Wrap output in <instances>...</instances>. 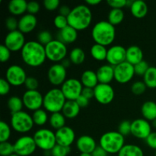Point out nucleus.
<instances>
[{
  "instance_id": "nucleus-1",
  "label": "nucleus",
  "mask_w": 156,
  "mask_h": 156,
  "mask_svg": "<svg viewBox=\"0 0 156 156\" xmlns=\"http://www.w3.org/2000/svg\"><path fill=\"white\" fill-rule=\"evenodd\" d=\"M21 55L24 63L30 67L40 66L47 59L45 47L35 41L26 42L21 50Z\"/></svg>"
},
{
  "instance_id": "nucleus-2",
  "label": "nucleus",
  "mask_w": 156,
  "mask_h": 156,
  "mask_svg": "<svg viewBox=\"0 0 156 156\" xmlns=\"http://www.w3.org/2000/svg\"><path fill=\"white\" fill-rule=\"evenodd\" d=\"M69 25L77 30L88 28L92 21V12L86 5H78L73 8L67 17Z\"/></svg>"
},
{
  "instance_id": "nucleus-3",
  "label": "nucleus",
  "mask_w": 156,
  "mask_h": 156,
  "mask_svg": "<svg viewBox=\"0 0 156 156\" xmlns=\"http://www.w3.org/2000/svg\"><path fill=\"white\" fill-rule=\"evenodd\" d=\"M91 37L95 44L107 47L112 44L115 40V26L111 24L108 21H98L93 27Z\"/></svg>"
},
{
  "instance_id": "nucleus-4",
  "label": "nucleus",
  "mask_w": 156,
  "mask_h": 156,
  "mask_svg": "<svg viewBox=\"0 0 156 156\" xmlns=\"http://www.w3.org/2000/svg\"><path fill=\"white\" fill-rule=\"evenodd\" d=\"M99 146L108 154H118L125 146L124 136L118 131L107 132L101 136Z\"/></svg>"
},
{
  "instance_id": "nucleus-5",
  "label": "nucleus",
  "mask_w": 156,
  "mask_h": 156,
  "mask_svg": "<svg viewBox=\"0 0 156 156\" xmlns=\"http://www.w3.org/2000/svg\"><path fill=\"white\" fill-rule=\"evenodd\" d=\"M66 101L61 88H53L44 94L43 106L44 110L51 114L61 112Z\"/></svg>"
},
{
  "instance_id": "nucleus-6",
  "label": "nucleus",
  "mask_w": 156,
  "mask_h": 156,
  "mask_svg": "<svg viewBox=\"0 0 156 156\" xmlns=\"http://www.w3.org/2000/svg\"><path fill=\"white\" fill-rule=\"evenodd\" d=\"M33 137L37 147L46 152L51 151L57 144L55 133L46 128L37 130Z\"/></svg>"
},
{
  "instance_id": "nucleus-7",
  "label": "nucleus",
  "mask_w": 156,
  "mask_h": 156,
  "mask_svg": "<svg viewBox=\"0 0 156 156\" xmlns=\"http://www.w3.org/2000/svg\"><path fill=\"white\" fill-rule=\"evenodd\" d=\"M34 123L32 116L27 114L25 111L12 114L11 117V126L12 129L18 133H25L31 130L33 128Z\"/></svg>"
},
{
  "instance_id": "nucleus-8",
  "label": "nucleus",
  "mask_w": 156,
  "mask_h": 156,
  "mask_svg": "<svg viewBox=\"0 0 156 156\" xmlns=\"http://www.w3.org/2000/svg\"><path fill=\"white\" fill-rule=\"evenodd\" d=\"M47 59L53 62L58 63L65 59L67 55L66 44L59 40H53L45 46Z\"/></svg>"
},
{
  "instance_id": "nucleus-9",
  "label": "nucleus",
  "mask_w": 156,
  "mask_h": 156,
  "mask_svg": "<svg viewBox=\"0 0 156 156\" xmlns=\"http://www.w3.org/2000/svg\"><path fill=\"white\" fill-rule=\"evenodd\" d=\"M83 88L81 81L74 78L66 79L61 85V90L68 101H76L82 94Z\"/></svg>"
},
{
  "instance_id": "nucleus-10",
  "label": "nucleus",
  "mask_w": 156,
  "mask_h": 156,
  "mask_svg": "<svg viewBox=\"0 0 156 156\" xmlns=\"http://www.w3.org/2000/svg\"><path fill=\"white\" fill-rule=\"evenodd\" d=\"M15 153L19 156H29L34 153L37 149L33 136H23L18 138L14 143Z\"/></svg>"
},
{
  "instance_id": "nucleus-11",
  "label": "nucleus",
  "mask_w": 156,
  "mask_h": 156,
  "mask_svg": "<svg viewBox=\"0 0 156 156\" xmlns=\"http://www.w3.org/2000/svg\"><path fill=\"white\" fill-rule=\"evenodd\" d=\"M27 76L24 69L18 65H12L7 69L5 79L12 86H21L25 83Z\"/></svg>"
},
{
  "instance_id": "nucleus-12",
  "label": "nucleus",
  "mask_w": 156,
  "mask_h": 156,
  "mask_svg": "<svg viewBox=\"0 0 156 156\" xmlns=\"http://www.w3.org/2000/svg\"><path fill=\"white\" fill-rule=\"evenodd\" d=\"M24 106L27 109L35 111L41 109L44 104V96L37 90H27L22 96Z\"/></svg>"
},
{
  "instance_id": "nucleus-13",
  "label": "nucleus",
  "mask_w": 156,
  "mask_h": 156,
  "mask_svg": "<svg viewBox=\"0 0 156 156\" xmlns=\"http://www.w3.org/2000/svg\"><path fill=\"white\" fill-rule=\"evenodd\" d=\"M134 75V66L126 61L114 66V79L119 83H127L132 80Z\"/></svg>"
},
{
  "instance_id": "nucleus-14",
  "label": "nucleus",
  "mask_w": 156,
  "mask_h": 156,
  "mask_svg": "<svg viewBox=\"0 0 156 156\" xmlns=\"http://www.w3.org/2000/svg\"><path fill=\"white\" fill-rule=\"evenodd\" d=\"M25 44V37L24 34L19 30L9 31L5 38L4 45L6 46L11 50V52L21 50Z\"/></svg>"
},
{
  "instance_id": "nucleus-15",
  "label": "nucleus",
  "mask_w": 156,
  "mask_h": 156,
  "mask_svg": "<svg viewBox=\"0 0 156 156\" xmlns=\"http://www.w3.org/2000/svg\"><path fill=\"white\" fill-rule=\"evenodd\" d=\"M152 133V126L144 118H138L131 122V134L136 138L146 140Z\"/></svg>"
},
{
  "instance_id": "nucleus-16",
  "label": "nucleus",
  "mask_w": 156,
  "mask_h": 156,
  "mask_svg": "<svg viewBox=\"0 0 156 156\" xmlns=\"http://www.w3.org/2000/svg\"><path fill=\"white\" fill-rule=\"evenodd\" d=\"M94 98L101 105H108L114 98V90L110 84L99 83L94 88Z\"/></svg>"
},
{
  "instance_id": "nucleus-17",
  "label": "nucleus",
  "mask_w": 156,
  "mask_h": 156,
  "mask_svg": "<svg viewBox=\"0 0 156 156\" xmlns=\"http://www.w3.org/2000/svg\"><path fill=\"white\" fill-rule=\"evenodd\" d=\"M66 68L61 63H55L49 68L47 77L50 83L53 85H62L66 80Z\"/></svg>"
},
{
  "instance_id": "nucleus-18",
  "label": "nucleus",
  "mask_w": 156,
  "mask_h": 156,
  "mask_svg": "<svg viewBox=\"0 0 156 156\" xmlns=\"http://www.w3.org/2000/svg\"><path fill=\"white\" fill-rule=\"evenodd\" d=\"M108 63L113 66L126 61V49L120 45H114L108 50L107 59Z\"/></svg>"
},
{
  "instance_id": "nucleus-19",
  "label": "nucleus",
  "mask_w": 156,
  "mask_h": 156,
  "mask_svg": "<svg viewBox=\"0 0 156 156\" xmlns=\"http://www.w3.org/2000/svg\"><path fill=\"white\" fill-rule=\"evenodd\" d=\"M56 143L65 147H70L76 140V133L73 128L65 126L55 133Z\"/></svg>"
},
{
  "instance_id": "nucleus-20",
  "label": "nucleus",
  "mask_w": 156,
  "mask_h": 156,
  "mask_svg": "<svg viewBox=\"0 0 156 156\" xmlns=\"http://www.w3.org/2000/svg\"><path fill=\"white\" fill-rule=\"evenodd\" d=\"M97 146L94 139L90 136H81L76 140V147L81 153L91 154Z\"/></svg>"
},
{
  "instance_id": "nucleus-21",
  "label": "nucleus",
  "mask_w": 156,
  "mask_h": 156,
  "mask_svg": "<svg viewBox=\"0 0 156 156\" xmlns=\"http://www.w3.org/2000/svg\"><path fill=\"white\" fill-rule=\"evenodd\" d=\"M37 19L36 16L30 14H25L18 21V30L23 34H28L33 31L37 27Z\"/></svg>"
},
{
  "instance_id": "nucleus-22",
  "label": "nucleus",
  "mask_w": 156,
  "mask_h": 156,
  "mask_svg": "<svg viewBox=\"0 0 156 156\" xmlns=\"http://www.w3.org/2000/svg\"><path fill=\"white\" fill-rule=\"evenodd\" d=\"M96 73L99 83L110 84L114 79V66L110 64L103 65L98 69Z\"/></svg>"
},
{
  "instance_id": "nucleus-23",
  "label": "nucleus",
  "mask_w": 156,
  "mask_h": 156,
  "mask_svg": "<svg viewBox=\"0 0 156 156\" xmlns=\"http://www.w3.org/2000/svg\"><path fill=\"white\" fill-rule=\"evenodd\" d=\"M143 60V52L140 47L133 45L126 49V62L135 66Z\"/></svg>"
},
{
  "instance_id": "nucleus-24",
  "label": "nucleus",
  "mask_w": 156,
  "mask_h": 156,
  "mask_svg": "<svg viewBox=\"0 0 156 156\" xmlns=\"http://www.w3.org/2000/svg\"><path fill=\"white\" fill-rule=\"evenodd\" d=\"M81 82L84 87L94 88L99 84L97 73L92 70H85L81 76Z\"/></svg>"
},
{
  "instance_id": "nucleus-25",
  "label": "nucleus",
  "mask_w": 156,
  "mask_h": 156,
  "mask_svg": "<svg viewBox=\"0 0 156 156\" xmlns=\"http://www.w3.org/2000/svg\"><path fill=\"white\" fill-rule=\"evenodd\" d=\"M78 37V30L68 25L65 28L61 30L59 33V41L66 44H72L75 42Z\"/></svg>"
},
{
  "instance_id": "nucleus-26",
  "label": "nucleus",
  "mask_w": 156,
  "mask_h": 156,
  "mask_svg": "<svg viewBox=\"0 0 156 156\" xmlns=\"http://www.w3.org/2000/svg\"><path fill=\"white\" fill-rule=\"evenodd\" d=\"M80 108L76 101L67 100L61 112L65 116L66 118L73 119L79 115L80 112Z\"/></svg>"
},
{
  "instance_id": "nucleus-27",
  "label": "nucleus",
  "mask_w": 156,
  "mask_h": 156,
  "mask_svg": "<svg viewBox=\"0 0 156 156\" xmlns=\"http://www.w3.org/2000/svg\"><path fill=\"white\" fill-rule=\"evenodd\" d=\"M141 113L144 119L148 121H153L156 119V103L152 101H147L142 105Z\"/></svg>"
},
{
  "instance_id": "nucleus-28",
  "label": "nucleus",
  "mask_w": 156,
  "mask_h": 156,
  "mask_svg": "<svg viewBox=\"0 0 156 156\" xmlns=\"http://www.w3.org/2000/svg\"><path fill=\"white\" fill-rule=\"evenodd\" d=\"M131 14L137 18H143L147 15L148 5L143 0L133 1L132 5L130 6Z\"/></svg>"
},
{
  "instance_id": "nucleus-29",
  "label": "nucleus",
  "mask_w": 156,
  "mask_h": 156,
  "mask_svg": "<svg viewBox=\"0 0 156 156\" xmlns=\"http://www.w3.org/2000/svg\"><path fill=\"white\" fill-rule=\"evenodd\" d=\"M9 11L13 15H21L27 12V2L25 0H12L9 3Z\"/></svg>"
},
{
  "instance_id": "nucleus-30",
  "label": "nucleus",
  "mask_w": 156,
  "mask_h": 156,
  "mask_svg": "<svg viewBox=\"0 0 156 156\" xmlns=\"http://www.w3.org/2000/svg\"><path fill=\"white\" fill-rule=\"evenodd\" d=\"M118 156H144V153L140 146L134 144H127L122 148L119 152Z\"/></svg>"
},
{
  "instance_id": "nucleus-31",
  "label": "nucleus",
  "mask_w": 156,
  "mask_h": 156,
  "mask_svg": "<svg viewBox=\"0 0 156 156\" xmlns=\"http://www.w3.org/2000/svg\"><path fill=\"white\" fill-rule=\"evenodd\" d=\"M91 56L94 59L98 61H103L107 59V54H108V49L106 47L101 45L98 44H94L91 46L90 50Z\"/></svg>"
},
{
  "instance_id": "nucleus-32",
  "label": "nucleus",
  "mask_w": 156,
  "mask_h": 156,
  "mask_svg": "<svg viewBox=\"0 0 156 156\" xmlns=\"http://www.w3.org/2000/svg\"><path fill=\"white\" fill-rule=\"evenodd\" d=\"M49 122H50V126L53 129L58 130L65 126L66 117L62 112L53 113L50 115V118H49Z\"/></svg>"
},
{
  "instance_id": "nucleus-33",
  "label": "nucleus",
  "mask_w": 156,
  "mask_h": 156,
  "mask_svg": "<svg viewBox=\"0 0 156 156\" xmlns=\"http://www.w3.org/2000/svg\"><path fill=\"white\" fill-rule=\"evenodd\" d=\"M124 19V12L123 9H112L108 14V21L114 26L118 25Z\"/></svg>"
},
{
  "instance_id": "nucleus-34",
  "label": "nucleus",
  "mask_w": 156,
  "mask_h": 156,
  "mask_svg": "<svg viewBox=\"0 0 156 156\" xmlns=\"http://www.w3.org/2000/svg\"><path fill=\"white\" fill-rule=\"evenodd\" d=\"M143 82L147 88H156V67L150 66L143 76Z\"/></svg>"
},
{
  "instance_id": "nucleus-35",
  "label": "nucleus",
  "mask_w": 156,
  "mask_h": 156,
  "mask_svg": "<svg viewBox=\"0 0 156 156\" xmlns=\"http://www.w3.org/2000/svg\"><path fill=\"white\" fill-rule=\"evenodd\" d=\"M85 59V53L80 47H76L73 49L69 53V60L76 65H80L83 63Z\"/></svg>"
},
{
  "instance_id": "nucleus-36",
  "label": "nucleus",
  "mask_w": 156,
  "mask_h": 156,
  "mask_svg": "<svg viewBox=\"0 0 156 156\" xmlns=\"http://www.w3.org/2000/svg\"><path fill=\"white\" fill-rule=\"evenodd\" d=\"M8 108L10 110L12 114L20 112L22 111L24 103L22 98H20L18 96H12L9 98L7 102Z\"/></svg>"
},
{
  "instance_id": "nucleus-37",
  "label": "nucleus",
  "mask_w": 156,
  "mask_h": 156,
  "mask_svg": "<svg viewBox=\"0 0 156 156\" xmlns=\"http://www.w3.org/2000/svg\"><path fill=\"white\" fill-rule=\"evenodd\" d=\"M32 118H33L34 123L35 125L44 126L48 120V115H47L46 111L41 108V109L34 111L33 114H32Z\"/></svg>"
},
{
  "instance_id": "nucleus-38",
  "label": "nucleus",
  "mask_w": 156,
  "mask_h": 156,
  "mask_svg": "<svg viewBox=\"0 0 156 156\" xmlns=\"http://www.w3.org/2000/svg\"><path fill=\"white\" fill-rule=\"evenodd\" d=\"M11 136V128L5 121L0 122V143L8 142Z\"/></svg>"
},
{
  "instance_id": "nucleus-39",
  "label": "nucleus",
  "mask_w": 156,
  "mask_h": 156,
  "mask_svg": "<svg viewBox=\"0 0 156 156\" xmlns=\"http://www.w3.org/2000/svg\"><path fill=\"white\" fill-rule=\"evenodd\" d=\"M15 153L14 144L9 142L0 143V155L2 156H10Z\"/></svg>"
},
{
  "instance_id": "nucleus-40",
  "label": "nucleus",
  "mask_w": 156,
  "mask_h": 156,
  "mask_svg": "<svg viewBox=\"0 0 156 156\" xmlns=\"http://www.w3.org/2000/svg\"><path fill=\"white\" fill-rule=\"evenodd\" d=\"M70 147H65L56 144L50 151L52 156H67L70 152Z\"/></svg>"
},
{
  "instance_id": "nucleus-41",
  "label": "nucleus",
  "mask_w": 156,
  "mask_h": 156,
  "mask_svg": "<svg viewBox=\"0 0 156 156\" xmlns=\"http://www.w3.org/2000/svg\"><path fill=\"white\" fill-rule=\"evenodd\" d=\"M146 88H147V86L144 82L137 81V82H134L131 86V91L136 95H140L146 91Z\"/></svg>"
},
{
  "instance_id": "nucleus-42",
  "label": "nucleus",
  "mask_w": 156,
  "mask_h": 156,
  "mask_svg": "<svg viewBox=\"0 0 156 156\" xmlns=\"http://www.w3.org/2000/svg\"><path fill=\"white\" fill-rule=\"evenodd\" d=\"M37 40L38 42L41 43L42 45L45 47L46 45H47L49 43L53 41V37H52V34L50 31H48V30H42V31L38 34Z\"/></svg>"
},
{
  "instance_id": "nucleus-43",
  "label": "nucleus",
  "mask_w": 156,
  "mask_h": 156,
  "mask_svg": "<svg viewBox=\"0 0 156 156\" xmlns=\"http://www.w3.org/2000/svg\"><path fill=\"white\" fill-rule=\"evenodd\" d=\"M149 63L146 61L143 60L140 62L137 63L136 65L134 66V71H135V74L137 76H143L145 73L147 72V70L149 68Z\"/></svg>"
},
{
  "instance_id": "nucleus-44",
  "label": "nucleus",
  "mask_w": 156,
  "mask_h": 156,
  "mask_svg": "<svg viewBox=\"0 0 156 156\" xmlns=\"http://www.w3.org/2000/svg\"><path fill=\"white\" fill-rule=\"evenodd\" d=\"M53 23L56 28L59 29V30H62L65 28L66 27L69 25L68 20H67V17L63 16V15H58L55 17L54 20H53Z\"/></svg>"
},
{
  "instance_id": "nucleus-45",
  "label": "nucleus",
  "mask_w": 156,
  "mask_h": 156,
  "mask_svg": "<svg viewBox=\"0 0 156 156\" xmlns=\"http://www.w3.org/2000/svg\"><path fill=\"white\" fill-rule=\"evenodd\" d=\"M118 132L126 136L131 134V122L129 120H123L120 123L118 127Z\"/></svg>"
},
{
  "instance_id": "nucleus-46",
  "label": "nucleus",
  "mask_w": 156,
  "mask_h": 156,
  "mask_svg": "<svg viewBox=\"0 0 156 156\" xmlns=\"http://www.w3.org/2000/svg\"><path fill=\"white\" fill-rule=\"evenodd\" d=\"M5 27L9 31L18 30V21L15 17H9L5 20Z\"/></svg>"
},
{
  "instance_id": "nucleus-47",
  "label": "nucleus",
  "mask_w": 156,
  "mask_h": 156,
  "mask_svg": "<svg viewBox=\"0 0 156 156\" xmlns=\"http://www.w3.org/2000/svg\"><path fill=\"white\" fill-rule=\"evenodd\" d=\"M24 85L27 90L34 91V90H37L38 86H39V82L36 78L30 76V77L27 78Z\"/></svg>"
},
{
  "instance_id": "nucleus-48",
  "label": "nucleus",
  "mask_w": 156,
  "mask_h": 156,
  "mask_svg": "<svg viewBox=\"0 0 156 156\" xmlns=\"http://www.w3.org/2000/svg\"><path fill=\"white\" fill-rule=\"evenodd\" d=\"M11 56V50L4 44L0 46V61L2 62H6Z\"/></svg>"
},
{
  "instance_id": "nucleus-49",
  "label": "nucleus",
  "mask_w": 156,
  "mask_h": 156,
  "mask_svg": "<svg viewBox=\"0 0 156 156\" xmlns=\"http://www.w3.org/2000/svg\"><path fill=\"white\" fill-rule=\"evenodd\" d=\"M107 3L112 9H122L123 7L126 6L127 0H108Z\"/></svg>"
},
{
  "instance_id": "nucleus-50",
  "label": "nucleus",
  "mask_w": 156,
  "mask_h": 156,
  "mask_svg": "<svg viewBox=\"0 0 156 156\" xmlns=\"http://www.w3.org/2000/svg\"><path fill=\"white\" fill-rule=\"evenodd\" d=\"M11 85L5 79H0V94L1 95H6L9 93Z\"/></svg>"
},
{
  "instance_id": "nucleus-51",
  "label": "nucleus",
  "mask_w": 156,
  "mask_h": 156,
  "mask_svg": "<svg viewBox=\"0 0 156 156\" xmlns=\"http://www.w3.org/2000/svg\"><path fill=\"white\" fill-rule=\"evenodd\" d=\"M40 11V4L37 2L30 1L27 2V12L28 14L35 15Z\"/></svg>"
},
{
  "instance_id": "nucleus-52",
  "label": "nucleus",
  "mask_w": 156,
  "mask_h": 156,
  "mask_svg": "<svg viewBox=\"0 0 156 156\" xmlns=\"http://www.w3.org/2000/svg\"><path fill=\"white\" fill-rule=\"evenodd\" d=\"M59 0H45L44 2V5L46 9L49 11L56 10V9L59 8Z\"/></svg>"
},
{
  "instance_id": "nucleus-53",
  "label": "nucleus",
  "mask_w": 156,
  "mask_h": 156,
  "mask_svg": "<svg viewBox=\"0 0 156 156\" xmlns=\"http://www.w3.org/2000/svg\"><path fill=\"white\" fill-rule=\"evenodd\" d=\"M146 142L149 148L156 150V132L151 133L150 135L146 138Z\"/></svg>"
},
{
  "instance_id": "nucleus-54",
  "label": "nucleus",
  "mask_w": 156,
  "mask_h": 156,
  "mask_svg": "<svg viewBox=\"0 0 156 156\" xmlns=\"http://www.w3.org/2000/svg\"><path fill=\"white\" fill-rule=\"evenodd\" d=\"M82 95H83L84 97H85L86 98H88V100L94 98V88H86V87H84L82 91Z\"/></svg>"
},
{
  "instance_id": "nucleus-55",
  "label": "nucleus",
  "mask_w": 156,
  "mask_h": 156,
  "mask_svg": "<svg viewBox=\"0 0 156 156\" xmlns=\"http://www.w3.org/2000/svg\"><path fill=\"white\" fill-rule=\"evenodd\" d=\"M89 101L90 100H88V98H86L84 97L83 95L81 94V95L76 99V101L77 102V104L79 105V106L80 107V108H85V107L88 106V104H89Z\"/></svg>"
},
{
  "instance_id": "nucleus-56",
  "label": "nucleus",
  "mask_w": 156,
  "mask_h": 156,
  "mask_svg": "<svg viewBox=\"0 0 156 156\" xmlns=\"http://www.w3.org/2000/svg\"><path fill=\"white\" fill-rule=\"evenodd\" d=\"M92 156H108V153L100 146H98L93 152L91 153Z\"/></svg>"
},
{
  "instance_id": "nucleus-57",
  "label": "nucleus",
  "mask_w": 156,
  "mask_h": 156,
  "mask_svg": "<svg viewBox=\"0 0 156 156\" xmlns=\"http://www.w3.org/2000/svg\"><path fill=\"white\" fill-rule=\"evenodd\" d=\"M72 9H69V7L67 5H61L60 7L59 8V15H63L65 17H68V15H69V13L71 12Z\"/></svg>"
},
{
  "instance_id": "nucleus-58",
  "label": "nucleus",
  "mask_w": 156,
  "mask_h": 156,
  "mask_svg": "<svg viewBox=\"0 0 156 156\" xmlns=\"http://www.w3.org/2000/svg\"><path fill=\"white\" fill-rule=\"evenodd\" d=\"M101 2V0H86L85 3L88 5H97Z\"/></svg>"
},
{
  "instance_id": "nucleus-59",
  "label": "nucleus",
  "mask_w": 156,
  "mask_h": 156,
  "mask_svg": "<svg viewBox=\"0 0 156 156\" xmlns=\"http://www.w3.org/2000/svg\"><path fill=\"white\" fill-rule=\"evenodd\" d=\"M70 63H71V61H70L69 59H63L62 62H61V64H62L65 68H68V67H69Z\"/></svg>"
},
{
  "instance_id": "nucleus-60",
  "label": "nucleus",
  "mask_w": 156,
  "mask_h": 156,
  "mask_svg": "<svg viewBox=\"0 0 156 156\" xmlns=\"http://www.w3.org/2000/svg\"><path fill=\"white\" fill-rule=\"evenodd\" d=\"M79 156H92L90 153H81Z\"/></svg>"
},
{
  "instance_id": "nucleus-61",
  "label": "nucleus",
  "mask_w": 156,
  "mask_h": 156,
  "mask_svg": "<svg viewBox=\"0 0 156 156\" xmlns=\"http://www.w3.org/2000/svg\"><path fill=\"white\" fill-rule=\"evenodd\" d=\"M152 126H153L154 127L156 128V119L155 120H153V121H152Z\"/></svg>"
},
{
  "instance_id": "nucleus-62",
  "label": "nucleus",
  "mask_w": 156,
  "mask_h": 156,
  "mask_svg": "<svg viewBox=\"0 0 156 156\" xmlns=\"http://www.w3.org/2000/svg\"><path fill=\"white\" fill-rule=\"evenodd\" d=\"M10 156H19V155H17V154H15V153H14L13 155H10Z\"/></svg>"
},
{
  "instance_id": "nucleus-63",
  "label": "nucleus",
  "mask_w": 156,
  "mask_h": 156,
  "mask_svg": "<svg viewBox=\"0 0 156 156\" xmlns=\"http://www.w3.org/2000/svg\"><path fill=\"white\" fill-rule=\"evenodd\" d=\"M155 156H156V151H155Z\"/></svg>"
}]
</instances>
